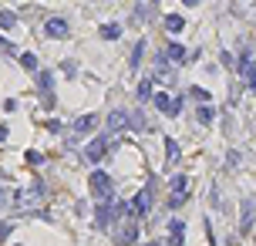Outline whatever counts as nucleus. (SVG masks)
Listing matches in <instances>:
<instances>
[{
    "label": "nucleus",
    "instance_id": "obj_17",
    "mask_svg": "<svg viewBox=\"0 0 256 246\" xmlns=\"http://www.w3.org/2000/svg\"><path fill=\"white\" fill-rule=\"evenodd\" d=\"M135 240H138V226H131V223H128V226L118 233V243L128 246V243H135Z\"/></svg>",
    "mask_w": 256,
    "mask_h": 246
},
{
    "label": "nucleus",
    "instance_id": "obj_12",
    "mask_svg": "<svg viewBox=\"0 0 256 246\" xmlns=\"http://www.w3.org/2000/svg\"><path fill=\"white\" fill-rule=\"evenodd\" d=\"M152 101H155V108H159V112L172 115V105H175V98H169L165 91H155V95H152Z\"/></svg>",
    "mask_w": 256,
    "mask_h": 246
},
{
    "label": "nucleus",
    "instance_id": "obj_30",
    "mask_svg": "<svg viewBox=\"0 0 256 246\" xmlns=\"http://www.w3.org/2000/svg\"><path fill=\"white\" fill-rule=\"evenodd\" d=\"M7 135H10V132H7V125H0V142H7Z\"/></svg>",
    "mask_w": 256,
    "mask_h": 246
},
{
    "label": "nucleus",
    "instance_id": "obj_34",
    "mask_svg": "<svg viewBox=\"0 0 256 246\" xmlns=\"http://www.w3.org/2000/svg\"><path fill=\"white\" fill-rule=\"evenodd\" d=\"M145 246H162V243H145Z\"/></svg>",
    "mask_w": 256,
    "mask_h": 246
},
{
    "label": "nucleus",
    "instance_id": "obj_5",
    "mask_svg": "<svg viewBox=\"0 0 256 246\" xmlns=\"http://www.w3.org/2000/svg\"><path fill=\"white\" fill-rule=\"evenodd\" d=\"M148 209H152V186L142 189L138 196H135V203H131V212H135V216H145Z\"/></svg>",
    "mask_w": 256,
    "mask_h": 246
},
{
    "label": "nucleus",
    "instance_id": "obj_13",
    "mask_svg": "<svg viewBox=\"0 0 256 246\" xmlns=\"http://www.w3.org/2000/svg\"><path fill=\"white\" fill-rule=\"evenodd\" d=\"M165 57H169V61H175V64H182V61H185V47H182V44H175V41H172V44L165 47Z\"/></svg>",
    "mask_w": 256,
    "mask_h": 246
},
{
    "label": "nucleus",
    "instance_id": "obj_2",
    "mask_svg": "<svg viewBox=\"0 0 256 246\" xmlns=\"http://www.w3.org/2000/svg\"><path fill=\"white\" fill-rule=\"evenodd\" d=\"M41 196H44V186H41V182H31L27 189L14 192V209H31V206H37V203H41Z\"/></svg>",
    "mask_w": 256,
    "mask_h": 246
},
{
    "label": "nucleus",
    "instance_id": "obj_11",
    "mask_svg": "<svg viewBox=\"0 0 256 246\" xmlns=\"http://www.w3.org/2000/svg\"><path fill=\"white\" fill-rule=\"evenodd\" d=\"M111 203H98V209H94V223H98V229H108L111 226Z\"/></svg>",
    "mask_w": 256,
    "mask_h": 246
},
{
    "label": "nucleus",
    "instance_id": "obj_24",
    "mask_svg": "<svg viewBox=\"0 0 256 246\" xmlns=\"http://www.w3.org/2000/svg\"><path fill=\"white\" fill-rule=\"evenodd\" d=\"M196 118H199L202 125H209V122H213V108H209V105H199V108H196Z\"/></svg>",
    "mask_w": 256,
    "mask_h": 246
},
{
    "label": "nucleus",
    "instance_id": "obj_23",
    "mask_svg": "<svg viewBox=\"0 0 256 246\" xmlns=\"http://www.w3.org/2000/svg\"><path fill=\"white\" fill-rule=\"evenodd\" d=\"M0 27H3V31H10V27H17V17H14L10 10H0Z\"/></svg>",
    "mask_w": 256,
    "mask_h": 246
},
{
    "label": "nucleus",
    "instance_id": "obj_3",
    "mask_svg": "<svg viewBox=\"0 0 256 246\" xmlns=\"http://www.w3.org/2000/svg\"><path fill=\"white\" fill-rule=\"evenodd\" d=\"M68 31H71L68 17H47V20H44V38L61 41V38H68Z\"/></svg>",
    "mask_w": 256,
    "mask_h": 246
},
{
    "label": "nucleus",
    "instance_id": "obj_6",
    "mask_svg": "<svg viewBox=\"0 0 256 246\" xmlns=\"http://www.w3.org/2000/svg\"><path fill=\"white\" fill-rule=\"evenodd\" d=\"M98 128V115H81V118H74V135H88Z\"/></svg>",
    "mask_w": 256,
    "mask_h": 246
},
{
    "label": "nucleus",
    "instance_id": "obj_8",
    "mask_svg": "<svg viewBox=\"0 0 256 246\" xmlns=\"http://www.w3.org/2000/svg\"><path fill=\"white\" fill-rule=\"evenodd\" d=\"M182 236H185V223L182 219H172L169 223V246H182Z\"/></svg>",
    "mask_w": 256,
    "mask_h": 246
},
{
    "label": "nucleus",
    "instance_id": "obj_4",
    "mask_svg": "<svg viewBox=\"0 0 256 246\" xmlns=\"http://www.w3.org/2000/svg\"><path fill=\"white\" fill-rule=\"evenodd\" d=\"M105 152H108V138H91V142L85 145V159H88V162H98Z\"/></svg>",
    "mask_w": 256,
    "mask_h": 246
},
{
    "label": "nucleus",
    "instance_id": "obj_25",
    "mask_svg": "<svg viewBox=\"0 0 256 246\" xmlns=\"http://www.w3.org/2000/svg\"><path fill=\"white\" fill-rule=\"evenodd\" d=\"M185 186H189L185 175H172V192H185Z\"/></svg>",
    "mask_w": 256,
    "mask_h": 246
},
{
    "label": "nucleus",
    "instance_id": "obj_14",
    "mask_svg": "<svg viewBox=\"0 0 256 246\" xmlns=\"http://www.w3.org/2000/svg\"><path fill=\"white\" fill-rule=\"evenodd\" d=\"M142 54H145V41H138V44L131 47V61H128V68H131V71H138V68H142Z\"/></svg>",
    "mask_w": 256,
    "mask_h": 246
},
{
    "label": "nucleus",
    "instance_id": "obj_20",
    "mask_svg": "<svg viewBox=\"0 0 256 246\" xmlns=\"http://www.w3.org/2000/svg\"><path fill=\"white\" fill-rule=\"evenodd\" d=\"M165 27H169L172 34H179V31L185 27V17H179V14H169V17H165Z\"/></svg>",
    "mask_w": 256,
    "mask_h": 246
},
{
    "label": "nucleus",
    "instance_id": "obj_7",
    "mask_svg": "<svg viewBox=\"0 0 256 246\" xmlns=\"http://www.w3.org/2000/svg\"><path fill=\"white\" fill-rule=\"evenodd\" d=\"M239 71H243V78H246V84H250V91L256 95V64L250 61V54H243V64H239Z\"/></svg>",
    "mask_w": 256,
    "mask_h": 246
},
{
    "label": "nucleus",
    "instance_id": "obj_16",
    "mask_svg": "<svg viewBox=\"0 0 256 246\" xmlns=\"http://www.w3.org/2000/svg\"><path fill=\"white\" fill-rule=\"evenodd\" d=\"M105 41H118L122 38V24H101V31H98Z\"/></svg>",
    "mask_w": 256,
    "mask_h": 246
},
{
    "label": "nucleus",
    "instance_id": "obj_15",
    "mask_svg": "<svg viewBox=\"0 0 256 246\" xmlns=\"http://www.w3.org/2000/svg\"><path fill=\"white\" fill-rule=\"evenodd\" d=\"M128 128H131V132H145V128H148L145 115H142V112H131V115H128Z\"/></svg>",
    "mask_w": 256,
    "mask_h": 246
},
{
    "label": "nucleus",
    "instance_id": "obj_22",
    "mask_svg": "<svg viewBox=\"0 0 256 246\" xmlns=\"http://www.w3.org/2000/svg\"><path fill=\"white\" fill-rule=\"evenodd\" d=\"M189 95L196 98L199 105H209V91H206V88H199V84H192V88H189Z\"/></svg>",
    "mask_w": 256,
    "mask_h": 246
},
{
    "label": "nucleus",
    "instance_id": "obj_19",
    "mask_svg": "<svg viewBox=\"0 0 256 246\" xmlns=\"http://www.w3.org/2000/svg\"><path fill=\"white\" fill-rule=\"evenodd\" d=\"M152 95H155V88H152V78H145V81L138 84V91H135V98H138V101H148Z\"/></svg>",
    "mask_w": 256,
    "mask_h": 246
},
{
    "label": "nucleus",
    "instance_id": "obj_32",
    "mask_svg": "<svg viewBox=\"0 0 256 246\" xmlns=\"http://www.w3.org/2000/svg\"><path fill=\"white\" fill-rule=\"evenodd\" d=\"M0 51H10V47H7V41H3V38H0Z\"/></svg>",
    "mask_w": 256,
    "mask_h": 246
},
{
    "label": "nucleus",
    "instance_id": "obj_28",
    "mask_svg": "<svg viewBox=\"0 0 256 246\" xmlns=\"http://www.w3.org/2000/svg\"><path fill=\"white\" fill-rule=\"evenodd\" d=\"M61 71H64L68 78H74V71H78V68H74V61H64V68H61Z\"/></svg>",
    "mask_w": 256,
    "mask_h": 246
},
{
    "label": "nucleus",
    "instance_id": "obj_35",
    "mask_svg": "<svg viewBox=\"0 0 256 246\" xmlns=\"http://www.w3.org/2000/svg\"><path fill=\"white\" fill-rule=\"evenodd\" d=\"M14 246H20V243H14Z\"/></svg>",
    "mask_w": 256,
    "mask_h": 246
},
{
    "label": "nucleus",
    "instance_id": "obj_31",
    "mask_svg": "<svg viewBox=\"0 0 256 246\" xmlns=\"http://www.w3.org/2000/svg\"><path fill=\"white\" fill-rule=\"evenodd\" d=\"M3 203H7V189L0 186V206H3Z\"/></svg>",
    "mask_w": 256,
    "mask_h": 246
},
{
    "label": "nucleus",
    "instance_id": "obj_26",
    "mask_svg": "<svg viewBox=\"0 0 256 246\" xmlns=\"http://www.w3.org/2000/svg\"><path fill=\"white\" fill-rule=\"evenodd\" d=\"M165 155H169V159H179V145H175V138H165Z\"/></svg>",
    "mask_w": 256,
    "mask_h": 246
},
{
    "label": "nucleus",
    "instance_id": "obj_27",
    "mask_svg": "<svg viewBox=\"0 0 256 246\" xmlns=\"http://www.w3.org/2000/svg\"><path fill=\"white\" fill-rule=\"evenodd\" d=\"M185 203V192H172V196H169V209H179Z\"/></svg>",
    "mask_w": 256,
    "mask_h": 246
},
{
    "label": "nucleus",
    "instance_id": "obj_18",
    "mask_svg": "<svg viewBox=\"0 0 256 246\" xmlns=\"http://www.w3.org/2000/svg\"><path fill=\"white\" fill-rule=\"evenodd\" d=\"M253 226V199H243V233H246V229Z\"/></svg>",
    "mask_w": 256,
    "mask_h": 246
},
{
    "label": "nucleus",
    "instance_id": "obj_33",
    "mask_svg": "<svg viewBox=\"0 0 256 246\" xmlns=\"http://www.w3.org/2000/svg\"><path fill=\"white\" fill-rule=\"evenodd\" d=\"M182 3H185V7H196V3H199V0H182Z\"/></svg>",
    "mask_w": 256,
    "mask_h": 246
},
{
    "label": "nucleus",
    "instance_id": "obj_21",
    "mask_svg": "<svg viewBox=\"0 0 256 246\" xmlns=\"http://www.w3.org/2000/svg\"><path fill=\"white\" fill-rule=\"evenodd\" d=\"M20 68H27V71H37V68H41V64H37V54H31V51H27V54H20Z\"/></svg>",
    "mask_w": 256,
    "mask_h": 246
},
{
    "label": "nucleus",
    "instance_id": "obj_9",
    "mask_svg": "<svg viewBox=\"0 0 256 246\" xmlns=\"http://www.w3.org/2000/svg\"><path fill=\"white\" fill-rule=\"evenodd\" d=\"M37 91L51 101V91H54V75H51V71H41V75H37Z\"/></svg>",
    "mask_w": 256,
    "mask_h": 246
},
{
    "label": "nucleus",
    "instance_id": "obj_1",
    "mask_svg": "<svg viewBox=\"0 0 256 246\" xmlns=\"http://www.w3.org/2000/svg\"><path fill=\"white\" fill-rule=\"evenodd\" d=\"M91 196L94 203H111L115 199V182L108 172H91Z\"/></svg>",
    "mask_w": 256,
    "mask_h": 246
},
{
    "label": "nucleus",
    "instance_id": "obj_10",
    "mask_svg": "<svg viewBox=\"0 0 256 246\" xmlns=\"http://www.w3.org/2000/svg\"><path fill=\"white\" fill-rule=\"evenodd\" d=\"M118 128H128V112L125 108H115L108 115V132H118Z\"/></svg>",
    "mask_w": 256,
    "mask_h": 246
},
{
    "label": "nucleus",
    "instance_id": "obj_29",
    "mask_svg": "<svg viewBox=\"0 0 256 246\" xmlns=\"http://www.w3.org/2000/svg\"><path fill=\"white\" fill-rule=\"evenodd\" d=\"M10 229H14V226H7V223H0V243H3V240L10 236Z\"/></svg>",
    "mask_w": 256,
    "mask_h": 246
}]
</instances>
